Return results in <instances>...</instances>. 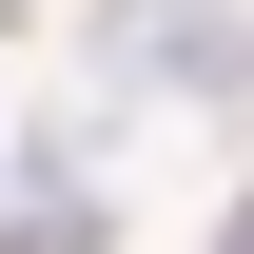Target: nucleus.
<instances>
[{"label": "nucleus", "instance_id": "1", "mask_svg": "<svg viewBox=\"0 0 254 254\" xmlns=\"http://www.w3.org/2000/svg\"><path fill=\"white\" fill-rule=\"evenodd\" d=\"M0 20H20V0H0Z\"/></svg>", "mask_w": 254, "mask_h": 254}]
</instances>
